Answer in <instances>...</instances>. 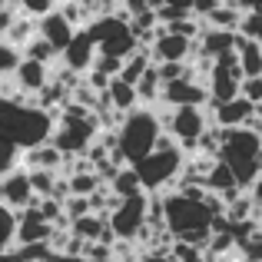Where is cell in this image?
<instances>
[{"label":"cell","instance_id":"cell-23","mask_svg":"<svg viewBox=\"0 0 262 262\" xmlns=\"http://www.w3.org/2000/svg\"><path fill=\"white\" fill-rule=\"evenodd\" d=\"M243 17H246V13L239 10V7L219 4L216 10L206 17V24H209V27H219V30H243Z\"/></svg>","mask_w":262,"mask_h":262},{"label":"cell","instance_id":"cell-29","mask_svg":"<svg viewBox=\"0 0 262 262\" xmlns=\"http://www.w3.org/2000/svg\"><path fill=\"white\" fill-rule=\"evenodd\" d=\"M176 262H199L206 256V249H199V246H192V243H186V239H176L173 243V252H169Z\"/></svg>","mask_w":262,"mask_h":262},{"label":"cell","instance_id":"cell-13","mask_svg":"<svg viewBox=\"0 0 262 262\" xmlns=\"http://www.w3.org/2000/svg\"><path fill=\"white\" fill-rule=\"evenodd\" d=\"M53 232V223H47L40 206H27V209L17 212V246L27 243H47Z\"/></svg>","mask_w":262,"mask_h":262},{"label":"cell","instance_id":"cell-22","mask_svg":"<svg viewBox=\"0 0 262 262\" xmlns=\"http://www.w3.org/2000/svg\"><path fill=\"white\" fill-rule=\"evenodd\" d=\"M106 226H110V212H86V216L73 219V232H77V236H83L86 243H93V239H103Z\"/></svg>","mask_w":262,"mask_h":262},{"label":"cell","instance_id":"cell-39","mask_svg":"<svg viewBox=\"0 0 262 262\" xmlns=\"http://www.w3.org/2000/svg\"><path fill=\"white\" fill-rule=\"evenodd\" d=\"M229 4L239 10H262V0H229Z\"/></svg>","mask_w":262,"mask_h":262},{"label":"cell","instance_id":"cell-7","mask_svg":"<svg viewBox=\"0 0 262 262\" xmlns=\"http://www.w3.org/2000/svg\"><path fill=\"white\" fill-rule=\"evenodd\" d=\"M100 116H60L57 129H53L50 140L63 149L67 156H77V153H86L90 143L100 136Z\"/></svg>","mask_w":262,"mask_h":262},{"label":"cell","instance_id":"cell-42","mask_svg":"<svg viewBox=\"0 0 262 262\" xmlns=\"http://www.w3.org/2000/svg\"><path fill=\"white\" fill-rule=\"evenodd\" d=\"M163 4H169V7H183V10H192V0H163Z\"/></svg>","mask_w":262,"mask_h":262},{"label":"cell","instance_id":"cell-14","mask_svg":"<svg viewBox=\"0 0 262 262\" xmlns=\"http://www.w3.org/2000/svg\"><path fill=\"white\" fill-rule=\"evenodd\" d=\"M149 50H153L156 63H169V60H192V53H196V40L179 37V33H173V30L163 27V33L156 37V43L149 47Z\"/></svg>","mask_w":262,"mask_h":262},{"label":"cell","instance_id":"cell-16","mask_svg":"<svg viewBox=\"0 0 262 262\" xmlns=\"http://www.w3.org/2000/svg\"><path fill=\"white\" fill-rule=\"evenodd\" d=\"M236 40H239V30H219V27H209L206 24L203 37L196 40V53H206V57H223V53H232L236 50ZM192 53V57H196Z\"/></svg>","mask_w":262,"mask_h":262},{"label":"cell","instance_id":"cell-32","mask_svg":"<svg viewBox=\"0 0 262 262\" xmlns=\"http://www.w3.org/2000/svg\"><path fill=\"white\" fill-rule=\"evenodd\" d=\"M17 7H20V13H30V17H43V13H50L53 7V0H17Z\"/></svg>","mask_w":262,"mask_h":262},{"label":"cell","instance_id":"cell-20","mask_svg":"<svg viewBox=\"0 0 262 262\" xmlns=\"http://www.w3.org/2000/svg\"><path fill=\"white\" fill-rule=\"evenodd\" d=\"M113 192L120 199H129V196H140V192H146V186H143V176H140V169L133 166V163H126V166L120 169V173L113 176Z\"/></svg>","mask_w":262,"mask_h":262},{"label":"cell","instance_id":"cell-28","mask_svg":"<svg viewBox=\"0 0 262 262\" xmlns=\"http://www.w3.org/2000/svg\"><path fill=\"white\" fill-rule=\"evenodd\" d=\"M30 183L37 196H57L60 176H57V169H30Z\"/></svg>","mask_w":262,"mask_h":262},{"label":"cell","instance_id":"cell-8","mask_svg":"<svg viewBox=\"0 0 262 262\" xmlns=\"http://www.w3.org/2000/svg\"><path fill=\"white\" fill-rule=\"evenodd\" d=\"M149 219V192H140V196L120 199V203L110 209V226L120 239H136L140 229Z\"/></svg>","mask_w":262,"mask_h":262},{"label":"cell","instance_id":"cell-36","mask_svg":"<svg viewBox=\"0 0 262 262\" xmlns=\"http://www.w3.org/2000/svg\"><path fill=\"white\" fill-rule=\"evenodd\" d=\"M216 7H219V0H192V13H196L199 20H206Z\"/></svg>","mask_w":262,"mask_h":262},{"label":"cell","instance_id":"cell-24","mask_svg":"<svg viewBox=\"0 0 262 262\" xmlns=\"http://www.w3.org/2000/svg\"><path fill=\"white\" fill-rule=\"evenodd\" d=\"M206 186H209L212 192H226V189H236L239 179H236V173H232L229 163L216 160V166H212V169H209V176H206Z\"/></svg>","mask_w":262,"mask_h":262},{"label":"cell","instance_id":"cell-27","mask_svg":"<svg viewBox=\"0 0 262 262\" xmlns=\"http://www.w3.org/2000/svg\"><path fill=\"white\" fill-rule=\"evenodd\" d=\"M20 60H24V50L20 47H13L7 37H0V80L4 77H13L20 67Z\"/></svg>","mask_w":262,"mask_h":262},{"label":"cell","instance_id":"cell-4","mask_svg":"<svg viewBox=\"0 0 262 262\" xmlns=\"http://www.w3.org/2000/svg\"><path fill=\"white\" fill-rule=\"evenodd\" d=\"M163 209H166V229L176 239H186L196 229H212V219H216L206 199H192L179 189L163 196Z\"/></svg>","mask_w":262,"mask_h":262},{"label":"cell","instance_id":"cell-19","mask_svg":"<svg viewBox=\"0 0 262 262\" xmlns=\"http://www.w3.org/2000/svg\"><path fill=\"white\" fill-rule=\"evenodd\" d=\"M110 100H113V106L120 110V113H129V110L140 106V93H136V83H129V80L123 77H113L110 80Z\"/></svg>","mask_w":262,"mask_h":262},{"label":"cell","instance_id":"cell-11","mask_svg":"<svg viewBox=\"0 0 262 262\" xmlns=\"http://www.w3.org/2000/svg\"><path fill=\"white\" fill-rule=\"evenodd\" d=\"M256 116V103L249 100V96H232V100L226 103H209V120L216 123V126H249V120Z\"/></svg>","mask_w":262,"mask_h":262},{"label":"cell","instance_id":"cell-34","mask_svg":"<svg viewBox=\"0 0 262 262\" xmlns=\"http://www.w3.org/2000/svg\"><path fill=\"white\" fill-rule=\"evenodd\" d=\"M243 96H249L252 103L262 100V77H243Z\"/></svg>","mask_w":262,"mask_h":262},{"label":"cell","instance_id":"cell-12","mask_svg":"<svg viewBox=\"0 0 262 262\" xmlns=\"http://www.w3.org/2000/svg\"><path fill=\"white\" fill-rule=\"evenodd\" d=\"M96 53H100V47H96V40L90 37V30L83 27V30H77V37L70 40V47L60 53V63H67L77 73H90L93 63H96Z\"/></svg>","mask_w":262,"mask_h":262},{"label":"cell","instance_id":"cell-9","mask_svg":"<svg viewBox=\"0 0 262 262\" xmlns=\"http://www.w3.org/2000/svg\"><path fill=\"white\" fill-rule=\"evenodd\" d=\"M37 192L30 183V169H10V173L0 176V203H7L10 209H27V206L37 203Z\"/></svg>","mask_w":262,"mask_h":262},{"label":"cell","instance_id":"cell-40","mask_svg":"<svg viewBox=\"0 0 262 262\" xmlns=\"http://www.w3.org/2000/svg\"><path fill=\"white\" fill-rule=\"evenodd\" d=\"M0 262H27V259L20 256V249L13 246V249H4V252H0Z\"/></svg>","mask_w":262,"mask_h":262},{"label":"cell","instance_id":"cell-26","mask_svg":"<svg viewBox=\"0 0 262 262\" xmlns=\"http://www.w3.org/2000/svg\"><path fill=\"white\" fill-rule=\"evenodd\" d=\"M17 246V209L0 203V252Z\"/></svg>","mask_w":262,"mask_h":262},{"label":"cell","instance_id":"cell-15","mask_svg":"<svg viewBox=\"0 0 262 262\" xmlns=\"http://www.w3.org/2000/svg\"><path fill=\"white\" fill-rule=\"evenodd\" d=\"M40 33H43V37L50 40L60 53H63L67 47H70V40L77 37V27H73L70 20L63 17V10L57 7V10H50V13H43V17H40Z\"/></svg>","mask_w":262,"mask_h":262},{"label":"cell","instance_id":"cell-41","mask_svg":"<svg viewBox=\"0 0 262 262\" xmlns=\"http://www.w3.org/2000/svg\"><path fill=\"white\" fill-rule=\"evenodd\" d=\"M136 262H176L173 256H160V252H143Z\"/></svg>","mask_w":262,"mask_h":262},{"label":"cell","instance_id":"cell-44","mask_svg":"<svg viewBox=\"0 0 262 262\" xmlns=\"http://www.w3.org/2000/svg\"><path fill=\"white\" fill-rule=\"evenodd\" d=\"M256 116H259V120H262V100L256 103Z\"/></svg>","mask_w":262,"mask_h":262},{"label":"cell","instance_id":"cell-30","mask_svg":"<svg viewBox=\"0 0 262 262\" xmlns=\"http://www.w3.org/2000/svg\"><path fill=\"white\" fill-rule=\"evenodd\" d=\"M63 209H67V216H70V219H80V216H86V212H96L93 209V199H90V196H77V192L67 196Z\"/></svg>","mask_w":262,"mask_h":262},{"label":"cell","instance_id":"cell-38","mask_svg":"<svg viewBox=\"0 0 262 262\" xmlns=\"http://www.w3.org/2000/svg\"><path fill=\"white\" fill-rule=\"evenodd\" d=\"M47 262H90L86 256H70V252H53Z\"/></svg>","mask_w":262,"mask_h":262},{"label":"cell","instance_id":"cell-45","mask_svg":"<svg viewBox=\"0 0 262 262\" xmlns=\"http://www.w3.org/2000/svg\"><path fill=\"white\" fill-rule=\"evenodd\" d=\"M53 4H57V7H63V4H67V0H53Z\"/></svg>","mask_w":262,"mask_h":262},{"label":"cell","instance_id":"cell-43","mask_svg":"<svg viewBox=\"0 0 262 262\" xmlns=\"http://www.w3.org/2000/svg\"><path fill=\"white\" fill-rule=\"evenodd\" d=\"M252 196H256V203H259V212H262V176H259V183L252 186Z\"/></svg>","mask_w":262,"mask_h":262},{"label":"cell","instance_id":"cell-2","mask_svg":"<svg viewBox=\"0 0 262 262\" xmlns=\"http://www.w3.org/2000/svg\"><path fill=\"white\" fill-rule=\"evenodd\" d=\"M219 160L232 166L243 189H252L262 176V136L249 126H229L223 136Z\"/></svg>","mask_w":262,"mask_h":262},{"label":"cell","instance_id":"cell-25","mask_svg":"<svg viewBox=\"0 0 262 262\" xmlns=\"http://www.w3.org/2000/svg\"><path fill=\"white\" fill-rule=\"evenodd\" d=\"M24 57L40 60V63H47V67H50V63H57V60H60V50H57V47H53L50 40L43 37V33H37V37H33L30 43L24 47Z\"/></svg>","mask_w":262,"mask_h":262},{"label":"cell","instance_id":"cell-10","mask_svg":"<svg viewBox=\"0 0 262 262\" xmlns=\"http://www.w3.org/2000/svg\"><path fill=\"white\" fill-rule=\"evenodd\" d=\"M212 93L206 83H199L196 77H183V80H169L166 86H163V103H169V106H203V103H209Z\"/></svg>","mask_w":262,"mask_h":262},{"label":"cell","instance_id":"cell-35","mask_svg":"<svg viewBox=\"0 0 262 262\" xmlns=\"http://www.w3.org/2000/svg\"><path fill=\"white\" fill-rule=\"evenodd\" d=\"M110 80H113V77H110V73H103V70H96V67H93V70L86 73V83L93 86L96 93H103V90H110Z\"/></svg>","mask_w":262,"mask_h":262},{"label":"cell","instance_id":"cell-33","mask_svg":"<svg viewBox=\"0 0 262 262\" xmlns=\"http://www.w3.org/2000/svg\"><path fill=\"white\" fill-rule=\"evenodd\" d=\"M239 252H243V259H262V232L256 229L246 243H239Z\"/></svg>","mask_w":262,"mask_h":262},{"label":"cell","instance_id":"cell-18","mask_svg":"<svg viewBox=\"0 0 262 262\" xmlns=\"http://www.w3.org/2000/svg\"><path fill=\"white\" fill-rule=\"evenodd\" d=\"M13 80H17V86L24 90L27 96H37L40 90L50 83V67L40 63V60L24 57V60H20V67H17V73H13Z\"/></svg>","mask_w":262,"mask_h":262},{"label":"cell","instance_id":"cell-17","mask_svg":"<svg viewBox=\"0 0 262 262\" xmlns=\"http://www.w3.org/2000/svg\"><path fill=\"white\" fill-rule=\"evenodd\" d=\"M63 163H67V153L53 140L37 143V146L24 149V169H57V173H60V169H63Z\"/></svg>","mask_w":262,"mask_h":262},{"label":"cell","instance_id":"cell-31","mask_svg":"<svg viewBox=\"0 0 262 262\" xmlns=\"http://www.w3.org/2000/svg\"><path fill=\"white\" fill-rule=\"evenodd\" d=\"M243 33L262 43V10H246V17H243Z\"/></svg>","mask_w":262,"mask_h":262},{"label":"cell","instance_id":"cell-37","mask_svg":"<svg viewBox=\"0 0 262 262\" xmlns=\"http://www.w3.org/2000/svg\"><path fill=\"white\" fill-rule=\"evenodd\" d=\"M120 4L129 10V17H136V13H146V10H153V7H149V0H120Z\"/></svg>","mask_w":262,"mask_h":262},{"label":"cell","instance_id":"cell-5","mask_svg":"<svg viewBox=\"0 0 262 262\" xmlns=\"http://www.w3.org/2000/svg\"><path fill=\"white\" fill-rule=\"evenodd\" d=\"M143 176V186L146 192H163V186H176V179L183 176L186 169V156H183V146L173 143V146H156L146 160L136 163Z\"/></svg>","mask_w":262,"mask_h":262},{"label":"cell","instance_id":"cell-21","mask_svg":"<svg viewBox=\"0 0 262 262\" xmlns=\"http://www.w3.org/2000/svg\"><path fill=\"white\" fill-rule=\"evenodd\" d=\"M37 33H40V17H30V13H17V20L10 24V30H7L4 37L10 40L13 47H20V50H24V47L30 43L33 37H37Z\"/></svg>","mask_w":262,"mask_h":262},{"label":"cell","instance_id":"cell-3","mask_svg":"<svg viewBox=\"0 0 262 262\" xmlns=\"http://www.w3.org/2000/svg\"><path fill=\"white\" fill-rule=\"evenodd\" d=\"M120 149H123V156H126V163H140V160H146L149 153L156 149V143H160V136H163V120H160V113L156 110H149V106H136V110H129L126 116H123V123H120Z\"/></svg>","mask_w":262,"mask_h":262},{"label":"cell","instance_id":"cell-6","mask_svg":"<svg viewBox=\"0 0 262 262\" xmlns=\"http://www.w3.org/2000/svg\"><path fill=\"white\" fill-rule=\"evenodd\" d=\"M156 113H160L163 126H166L169 133L179 140V146L189 149V153H196L199 136H203L206 126L212 123L209 120V110H203V106H169V103H163Z\"/></svg>","mask_w":262,"mask_h":262},{"label":"cell","instance_id":"cell-1","mask_svg":"<svg viewBox=\"0 0 262 262\" xmlns=\"http://www.w3.org/2000/svg\"><path fill=\"white\" fill-rule=\"evenodd\" d=\"M60 123V110H43L37 103H20L10 96H0V140L17 143L20 149H30L47 143Z\"/></svg>","mask_w":262,"mask_h":262}]
</instances>
